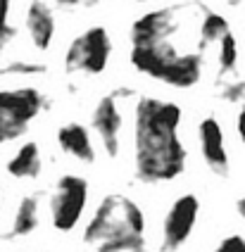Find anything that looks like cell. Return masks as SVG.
<instances>
[{
  "instance_id": "cell-12",
  "label": "cell",
  "mask_w": 245,
  "mask_h": 252,
  "mask_svg": "<svg viewBox=\"0 0 245 252\" xmlns=\"http://www.w3.org/2000/svg\"><path fill=\"white\" fill-rule=\"evenodd\" d=\"M5 169L17 181H33V179H38L41 171H43V157H41L38 143L27 140L24 145H19V150L7 159Z\"/></svg>"
},
{
  "instance_id": "cell-11",
  "label": "cell",
  "mask_w": 245,
  "mask_h": 252,
  "mask_svg": "<svg viewBox=\"0 0 245 252\" xmlns=\"http://www.w3.org/2000/svg\"><path fill=\"white\" fill-rule=\"evenodd\" d=\"M58 145L62 153H67L81 164H93L95 162V145L91 140V133L84 124L79 122H67L58 128Z\"/></svg>"
},
{
  "instance_id": "cell-3",
  "label": "cell",
  "mask_w": 245,
  "mask_h": 252,
  "mask_svg": "<svg viewBox=\"0 0 245 252\" xmlns=\"http://www.w3.org/2000/svg\"><path fill=\"white\" fill-rule=\"evenodd\" d=\"M93 252H145V214L129 195L110 193L84 228Z\"/></svg>"
},
{
  "instance_id": "cell-13",
  "label": "cell",
  "mask_w": 245,
  "mask_h": 252,
  "mask_svg": "<svg viewBox=\"0 0 245 252\" xmlns=\"http://www.w3.org/2000/svg\"><path fill=\"white\" fill-rule=\"evenodd\" d=\"M38 197L36 195H24L19 200L15 210V219H12V228H10V238H27L38 228Z\"/></svg>"
},
{
  "instance_id": "cell-17",
  "label": "cell",
  "mask_w": 245,
  "mask_h": 252,
  "mask_svg": "<svg viewBox=\"0 0 245 252\" xmlns=\"http://www.w3.org/2000/svg\"><path fill=\"white\" fill-rule=\"evenodd\" d=\"M2 76H41L45 74V64H36V62H10L7 67L0 69Z\"/></svg>"
},
{
  "instance_id": "cell-21",
  "label": "cell",
  "mask_w": 245,
  "mask_h": 252,
  "mask_svg": "<svg viewBox=\"0 0 245 252\" xmlns=\"http://www.w3.org/2000/svg\"><path fill=\"white\" fill-rule=\"evenodd\" d=\"M236 212L241 214V219L245 221V195H243V197H238V202H236Z\"/></svg>"
},
{
  "instance_id": "cell-2",
  "label": "cell",
  "mask_w": 245,
  "mask_h": 252,
  "mask_svg": "<svg viewBox=\"0 0 245 252\" xmlns=\"http://www.w3.org/2000/svg\"><path fill=\"white\" fill-rule=\"evenodd\" d=\"M181 105L143 95L133 107V167L143 183L174 181L186 169V145L181 143Z\"/></svg>"
},
{
  "instance_id": "cell-6",
  "label": "cell",
  "mask_w": 245,
  "mask_h": 252,
  "mask_svg": "<svg viewBox=\"0 0 245 252\" xmlns=\"http://www.w3.org/2000/svg\"><path fill=\"white\" fill-rule=\"evenodd\" d=\"M88 205V181L76 174H64L55 183L50 195V221L60 233L74 231Z\"/></svg>"
},
{
  "instance_id": "cell-10",
  "label": "cell",
  "mask_w": 245,
  "mask_h": 252,
  "mask_svg": "<svg viewBox=\"0 0 245 252\" xmlns=\"http://www.w3.org/2000/svg\"><path fill=\"white\" fill-rule=\"evenodd\" d=\"M24 27H27L29 41L36 50H41V53L50 50V45L55 41V14L45 0H31L29 2Z\"/></svg>"
},
{
  "instance_id": "cell-20",
  "label": "cell",
  "mask_w": 245,
  "mask_h": 252,
  "mask_svg": "<svg viewBox=\"0 0 245 252\" xmlns=\"http://www.w3.org/2000/svg\"><path fill=\"white\" fill-rule=\"evenodd\" d=\"M236 131H238V138L245 143V105L241 107V112L236 117Z\"/></svg>"
},
{
  "instance_id": "cell-1",
  "label": "cell",
  "mask_w": 245,
  "mask_h": 252,
  "mask_svg": "<svg viewBox=\"0 0 245 252\" xmlns=\"http://www.w3.org/2000/svg\"><path fill=\"white\" fill-rule=\"evenodd\" d=\"M195 5L150 10L131 24V67L172 88H193L202 79L205 43Z\"/></svg>"
},
{
  "instance_id": "cell-14",
  "label": "cell",
  "mask_w": 245,
  "mask_h": 252,
  "mask_svg": "<svg viewBox=\"0 0 245 252\" xmlns=\"http://www.w3.org/2000/svg\"><path fill=\"white\" fill-rule=\"evenodd\" d=\"M229 19L224 17V14L219 12H212V10H205L202 12V19H200V38L205 43V48L207 45H212V43H219L226 33H229Z\"/></svg>"
},
{
  "instance_id": "cell-7",
  "label": "cell",
  "mask_w": 245,
  "mask_h": 252,
  "mask_svg": "<svg viewBox=\"0 0 245 252\" xmlns=\"http://www.w3.org/2000/svg\"><path fill=\"white\" fill-rule=\"evenodd\" d=\"M198 214H200V200L195 195H186L176 197L172 202L169 212L164 214V221H162V245L159 252H176L186 245V240L190 238L195 221H198Z\"/></svg>"
},
{
  "instance_id": "cell-4",
  "label": "cell",
  "mask_w": 245,
  "mask_h": 252,
  "mask_svg": "<svg viewBox=\"0 0 245 252\" xmlns=\"http://www.w3.org/2000/svg\"><path fill=\"white\" fill-rule=\"evenodd\" d=\"M48 100L33 86L0 88V145L12 143L41 117Z\"/></svg>"
},
{
  "instance_id": "cell-9",
  "label": "cell",
  "mask_w": 245,
  "mask_h": 252,
  "mask_svg": "<svg viewBox=\"0 0 245 252\" xmlns=\"http://www.w3.org/2000/svg\"><path fill=\"white\" fill-rule=\"evenodd\" d=\"M198 140H200V153L205 164L210 167L212 174L216 176H229V150H226V140L221 124L214 117H205L198 126Z\"/></svg>"
},
{
  "instance_id": "cell-5",
  "label": "cell",
  "mask_w": 245,
  "mask_h": 252,
  "mask_svg": "<svg viewBox=\"0 0 245 252\" xmlns=\"http://www.w3.org/2000/svg\"><path fill=\"white\" fill-rule=\"evenodd\" d=\"M112 57V38L105 27L81 31L64 53V71L72 76H100Z\"/></svg>"
},
{
  "instance_id": "cell-16",
  "label": "cell",
  "mask_w": 245,
  "mask_h": 252,
  "mask_svg": "<svg viewBox=\"0 0 245 252\" xmlns=\"http://www.w3.org/2000/svg\"><path fill=\"white\" fill-rule=\"evenodd\" d=\"M10 14H12V0H0V57L17 33L10 22Z\"/></svg>"
},
{
  "instance_id": "cell-18",
  "label": "cell",
  "mask_w": 245,
  "mask_h": 252,
  "mask_svg": "<svg viewBox=\"0 0 245 252\" xmlns=\"http://www.w3.org/2000/svg\"><path fill=\"white\" fill-rule=\"evenodd\" d=\"M221 98L226 102H241L245 98V81H233L221 88Z\"/></svg>"
},
{
  "instance_id": "cell-8",
  "label": "cell",
  "mask_w": 245,
  "mask_h": 252,
  "mask_svg": "<svg viewBox=\"0 0 245 252\" xmlns=\"http://www.w3.org/2000/svg\"><path fill=\"white\" fill-rule=\"evenodd\" d=\"M129 91H115V93H107L102 95L95 107H93V128L98 133V138L102 143V150L110 159L119 157V140H122V107H119V100L122 95H126Z\"/></svg>"
},
{
  "instance_id": "cell-15",
  "label": "cell",
  "mask_w": 245,
  "mask_h": 252,
  "mask_svg": "<svg viewBox=\"0 0 245 252\" xmlns=\"http://www.w3.org/2000/svg\"><path fill=\"white\" fill-rule=\"evenodd\" d=\"M216 62H219V71L221 74L233 71L236 64H238V41H236V36L231 31L219 41V57H216Z\"/></svg>"
},
{
  "instance_id": "cell-23",
  "label": "cell",
  "mask_w": 245,
  "mask_h": 252,
  "mask_svg": "<svg viewBox=\"0 0 245 252\" xmlns=\"http://www.w3.org/2000/svg\"><path fill=\"white\" fill-rule=\"evenodd\" d=\"M131 2H143V0H131Z\"/></svg>"
},
{
  "instance_id": "cell-22",
  "label": "cell",
  "mask_w": 245,
  "mask_h": 252,
  "mask_svg": "<svg viewBox=\"0 0 245 252\" xmlns=\"http://www.w3.org/2000/svg\"><path fill=\"white\" fill-rule=\"evenodd\" d=\"M79 2H81V5H86V7H93V5H98L100 0H79Z\"/></svg>"
},
{
  "instance_id": "cell-19",
  "label": "cell",
  "mask_w": 245,
  "mask_h": 252,
  "mask_svg": "<svg viewBox=\"0 0 245 252\" xmlns=\"http://www.w3.org/2000/svg\"><path fill=\"white\" fill-rule=\"evenodd\" d=\"M212 252H245V238L243 236H226Z\"/></svg>"
}]
</instances>
